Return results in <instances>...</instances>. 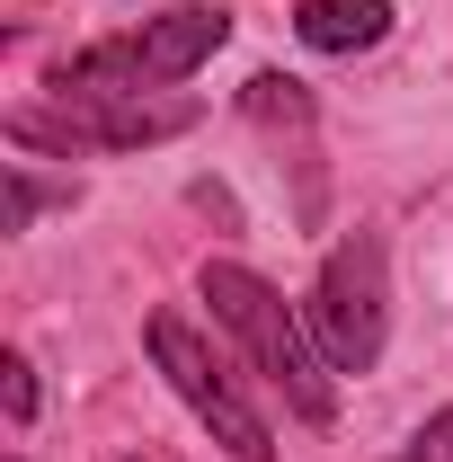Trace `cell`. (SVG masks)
<instances>
[{
	"mask_svg": "<svg viewBox=\"0 0 453 462\" xmlns=\"http://www.w3.org/2000/svg\"><path fill=\"white\" fill-rule=\"evenodd\" d=\"M196 293H205V311L223 320L231 338L249 346V365L267 374L284 392V409L293 418H311V427H329L338 418V383H329V356L311 346V329L284 311V293L258 276V267H231V258H205V276H196Z\"/></svg>",
	"mask_w": 453,
	"mask_h": 462,
	"instance_id": "1",
	"label": "cell"
},
{
	"mask_svg": "<svg viewBox=\"0 0 453 462\" xmlns=\"http://www.w3.org/2000/svg\"><path fill=\"white\" fill-rule=\"evenodd\" d=\"M231 45V9H170V18H143L134 36H107L89 54H71L54 71V98H125V89H178L187 71Z\"/></svg>",
	"mask_w": 453,
	"mask_h": 462,
	"instance_id": "2",
	"label": "cell"
},
{
	"mask_svg": "<svg viewBox=\"0 0 453 462\" xmlns=\"http://www.w3.org/2000/svg\"><path fill=\"white\" fill-rule=\"evenodd\" d=\"M302 329L329 356V374H374L383 365V346H392V258H383V231H347L320 258Z\"/></svg>",
	"mask_w": 453,
	"mask_h": 462,
	"instance_id": "3",
	"label": "cell"
},
{
	"mask_svg": "<svg viewBox=\"0 0 453 462\" xmlns=\"http://www.w3.org/2000/svg\"><path fill=\"white\" fill-rule=\"evenodd\" d=\"M143 346H152L161 383H170L178 401L196 409V427H205V436H214L231 462H276V436H267V418L249 409V392L231 383V365L214 356V338H205L187 311H152V320H143Z\"/></svg>",
	"mask_w": 453,
	"mask_h": 462,
	"instance_id": "4",
	"label": "cell"
},
{
	"mask_svg": "<svg viewBox=\"0 0 453 462\" xmlns=\"http://www.w3.org/2000/svg\"><path fill=\"white\" fill-rule=\"evenodd\" d=\"M196 125V98L170 89H125V98H62V107H18L9 116V143L18 152H143V143H170Z\"/></svg>",
	"mask_w": 453,
	"mask_h": 462,
	"instance_id": "5",
	"label": "cell"
},
{
	"mask_svg": "<svg viewBox=\"0 0 453 462\" xmlns=\"http://www.w3.org/2000/svg\"><path fill=\"white\" fill-rule=\"evenodd\" d=\"M293 36L311 54H365L392 36V0H302L293 9Z\"/></svg>",
	"mask_w": 453,
	"mask_h": 462,
	"instance_id": "6",
	"label": "cell"
},
{
	"mask_svg": "<svg viewBox=\"0 0 453 462\" xmlns=\"http://www.w3.org/2000/svg\"><path fill=\"white\" fill-rule=\"evenodd\" d=\"M240 107L258 116V125H311V89L284 80V71H258V80L240 89Z\"/></svg>",
	"mask_w": 453,
	"mask_h": 462,
	"instance_id": "7",
	"label": "cell"
},
{
	"mask_svg": "<svg viewBox=\"0 0 453 462\" xmlns=\"http://www.w3.org/2000/svg\"><path fill=\"white\" fill-rule=\"evenodd\" d=\"M54 196L71 205V187H45V178H36L27 161H18V170H9V231H27L36 214H45V205H54Z\"/></svg>",
	"mask_w": 453,
	"mask_h": 462,
	"instance_id": "8",
	"label": "cell"
},
{
	"mask_svg": "<svg viewBox=\"0 0 453 462\" xmlns=\"http://www.w3.org/2000/svg\"><path fill=\"white\" fill-rule=\"evenodd\" d=\"M0 401H9V427H36V365L27 356H0Z\"/></svg>",
	"mask_w": 453,
	"mask_h": 462,
	"instance_id": "9",
	"label": "cell"
},
{
	"mask_svg": "<svg viewBox=\"0 0 453 462\" xmlns=\"http://www.w3.org/2000/svg\"><path fill=\"white\" fill-rule=\"evenodd\" d=\"M392 462H453V409H436V418H427V427H418Z\"/></svg>",
	"mask_w": 453,
	"mask_h": 462,
	"instance_id": "10",
	"label": "cell"
},
{
	"mask_svg": "<svg viewBox=\"0 0 453 462\" xmlns=\"http://www.w3.org/2000/svg\"><path fill=\"white\" fill-rule=\"evenodd\" d=\"M9 462H18V454H9Z\"/></svg>",
	"mask_w": 453,
	"mask_h": 462,
	"instance_id": "11",
	"label": "cell"
}]
</instances>
